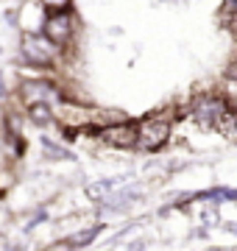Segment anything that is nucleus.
Returning a JSON list of instances; mask_svg holds the SVG:
<instances>
[{"label":"nucleus","instance_id":"0eeeda50","mask_svg":"<svg viewBox=\"0 0 237 251\" xmlns=\"http://www.w3.org/2000/svg\"><path fill=\"white\" fill-rule=\"evenodd\" d=\"M25 117L34 126H50L56 120L53 103H31V106H25Z\"/></svg>","mask_w":237,"mask_h":251},{"label":"nucleus","instance_id":"7ed1b4c3","mask_svg":"<svg viewBox=\"0 0 237 251\" xmlns=\"http://www.w3.org/2000/svg\"><path fill=\"white\" fill-rule=\"evenodd\" d=\"M170 140V115L167 112H154L137 123V145L140 151H159Z\"/></svg>","mask_w":237,"mask_h":251},{"label":"nucleus","instance_id":"39448f33","mask_svg":"<svg viewBox=\"0 0 237 251\" xmlns=\"http://www.w3.org/2000/svg\"><path fill=\"white\" fill-rule=\"evenodd\" d=\"M20 100L25 103V106H31V103H53L56 100H62V95H59V84L50 78H45V75H34V78H25L23 84H20L17 90Z\"/></svg>","mask_w":237,"mask_h":251},{"label":"nucleus","instance_id":"f257e3e1","mask_svg":"<svg viewBox=\"0 0 237 251\" xmlns=\"http://www.w3.org/2000/svg\"><path fill=\"white\" fill-rule=\"evenodd\" d=\"M62 56H64V50L56 48L42 31H37V34H23V39H20V59H23L25 67L53 70Z\"/></svg>","mask_w":237,"mask_h":251},{"label":"nucleus","instance_id":"6e6552de","mask_svg":"<svg viewBox=\"0 0 237 251\" xmlns=\"http://www.w3.org/2000/svg\"><path fill=\"white\" fill-rule=\"evenodd\" d=\"M98 226H95V229H84V232H78V234H70V237H67V246H70V249H84V246H90L92 240H95V237H98Z\"/></svg>","mask_w":237,"mask_h":251},{"label":"nucleus","instance_id":"9d476101","mask_svg":"<svg viewBox=\"0 0 237 251\" xmlns=\"http://www.w3.org/2000/svg\"><path fill=\"white\" fill-rule=\"evenodd\" d=\"M45 9H67L70 6V0H39Z\"/></svg>","mask_w":237,"mask_h":251},{"label":"nucleus","instance_id":"423d86ee","mask_svg":"<svg viewBox=\"0 0 237 251\" xmlns=\"http://www.w3.org/2000/svg\"><path fill=\"white\" fill-rule=\"evenodd\" d=\"M98 137L106 145H112V148H134V145H137V123L123 120V123L103 126L98 131Z\"/></svg>","mask_w":237,"mask_h":251},{"label":"nucleus","instance_id":"f03ea898","mask_svg":"<svg viewBox=\"0 0 237 251\" xmlns=\"http://www.w3.org/2000/svg\"><path fill=\"white\" fill-rule=\"evenodd\" d=\"M75 31H78V20H75L73 9H47L45 20H42V34L53 42L56 48L67 50V45L75 39Z\"/></svg>","mask_w":237,"mask_h":251},{"label":"nucleus","instance_id":"1a4fd4ad","mask_svg":"<svg viewBox=\"0 0 237 251\" xmlns=\"http://www.w3.org/2000/svg\"><path fill=\"white\" fill-rule=\"evenodd\" d=\"M42 148H45V153H50V159H64V156H67V151H64V148H59V145L56 143H42Z\"/></svg>","mask_w":237,"mask_h":251},{"label":"nucleus","instance_id":"20e7f679","mask_svg":"<svg viewBox=\"0 0 237 251\" xmlns=\"http://www.w3.org/2000/svg\"><path fill=\"white\" fill-rule=\"evenodd\" d=\"M229 109H232V100L229 98H223L218 92H201V95H195V100H192L190 115L195 117L201 126L215 128V126L220 123V117L226 115Z\"/></svg>","mask_w":237,"mask_h":251}]
</instances>
